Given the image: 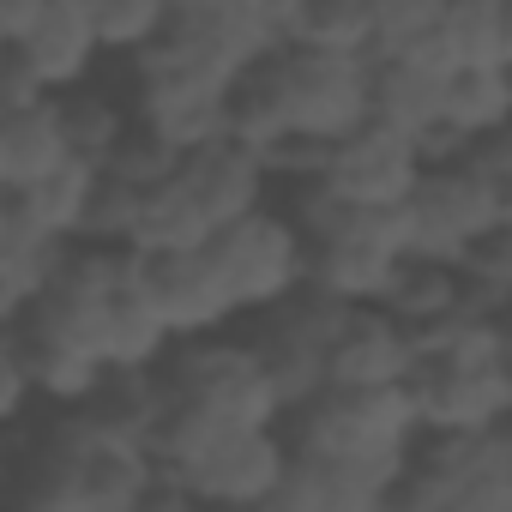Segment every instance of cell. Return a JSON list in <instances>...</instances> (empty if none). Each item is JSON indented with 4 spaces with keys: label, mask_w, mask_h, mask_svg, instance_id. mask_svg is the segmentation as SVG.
Listing matches in <instances>:
<instances>
[{
    "label": "cell",
    "mask_w": 512,
    "mask_h": 512,
    "mask_svg": "<svg viewBox=\"0 0 512 512\" xmlns=\"http://www.w3.org/2000/svg\"><path fill=\"white\" fill-rule=\"evenodd\" d=\"M175 13H272V0H175Z\"/></svg>",
    "instance_id": "29"
},
{
    "label": "cell",
    "mask_w": 512,
    "mask_h": 512,
    "mask_svg": "<svg viewBox=\"0 0 512 512\" xmlns=\"http://www.w3.org/2000/svg\"><path fill=\"white\" fill-rule=\"evenodd\" d=\"M211 260L223 266L241 314H266L278 302H290L296 290H308V229L296 223V211L260 205L241 223H229L223 235H211Z\"/></svg>",
    "instance_id": "8"
},
{
    "label": "cell",
    "mask_w": 512,
    "mask_h": 512,
    "mask_svg": "<svg viewBox=\"0 0 512 512\" xmlns=\"http://www.w3.org/2000/svg\"><path fill=\"white\" fill-rule=\"evenodd\" d=\"M446 133H458L464 145L512 127V67L506 61H482V67H458L446 85Z\"/></svg>",
    "instance_id": "20"
},
{
    "label": "cell",
    "mask_w": 512,
    "mask_h": 512,
    "mask_svg": "<svg viewBox=\"0 0 512 512\" xmlns=\"http://www.w3.org/2000/svg\"><path fill=\"white\" fill-rule=\"evenodd\" d=\"M410 223H416V253L464 266L488 235L512 223V193L476 157H446L428 163L422 187L410 193Z\"/></svg>",
    "instance_id": "7"
},
{
    "label": "cell",
    "mask_w": 512,
    "mask_h": 512,
    "mask_svg": "<svg viewBox=\"0 0 512 512\" xmlns=\"http://www.w3.org/2000/svg\"><path fill=\"white\" fill-rule=\"evenodd\" d=\"M470 157H476V163H482V169H488L506 193H512V127H500V133L476 139V145H470Z\"/></svg>",
    "instance_id": "27"
},
{
    "label": "cell",
    "mask_w": 512,
    "mask_h": 512,
    "mask_svg": "<svg viewBox=\"0 0 512 512\" xmlns=\"http://www.w3.org/2000/svg\"><path fill=\"white\" fill-rule=\"evenodd\" d=\"M440 25H446V0H374V61L428 49Z\"/></svg>",
    "instance_id": "25"
},
{
    "label": "cell",
    "mask_w": 512,
    "mask_h": 512,
    "mask_svg": "<svg viewBox=\"0 0 512 512\" xmlns=\"http://www.w3.org/2000/svg\"><path fill=\"white\" fill-rule=\"evenodd\" d=\"M284 434L296 452H314V458L404 470L428 428L404 380V386H320L308 404L284 416Z\"/></svg>",
    "instance_id": "4"
},
{
    "label": "cell",
    "mask_w": 512,
    "mask_h": 512,
    "mask_svg": "<svg viewBox=\"0 0 512 512\" xmlns=\"http://www.w3.org/2000/svg\"><path fill=\"white\" fill-rule=\"evenodd\" d=\"M49 13V0H0V37L7 43H25Z\"/></svg>",
    "instance_id": "28"
},
{
    "label": "cell",
    "mask_w": 512,
    "mask_h": 512,
    "mask_svg": "<svg viewBox=\"0 0 512 512\" xmlns=\"http://www.w3.org/2000/svg\"><path fill=\"white\" fill-rule=\"evenodd\" d=\"M350 308H356V302H338V296H326V290L308 284V290H296L290 302L253 314V320H260V326H253V344L266 350V362H272V374H278L290 410L308 404V398L326 386V356H332V338H338V326L350 320Z\"/></svg>",
    "instance_id": "11"
},
{
    "label": "cell",
    "mask_w": 512,
    "mask_h": 512,
    "mask_svg": "<svg viewBox=\"0 0 512 512\" xmlns=\"http://www.w3.org/2000/svg\"><path fill=\"white\" fill-rule=\"evenodd\" d=\"M37 398H43V392H37V374H31V362L19 356V344L7 338V356H0V422L19 428Z\"/></svg>",
    "instance_id": "26"
},
{
    "label": "cell",
    "mask_w": 512,
    "mask_h": 512,
    "mask_svg": "<svg viewBox=\"0 0 512 512\" xmlns=\"http://www.w3.org/2000/svg\"><path fill=\"white\" fill-rule=\"evenodd\" d=\"M7 49H19L55 97L85 91L91 73H97V61L109 55V49H103V31H97V19H91L85 0H49L43 25H37L25 43H7Z\"/></svg>",
    "instance_id": "15"
},
{
    "label": "cell",
    "mask_w": 512,
    "mask_h": 512,
    "mask_svg": "<svg viewBox=\"0 0 512 512\" xmlns=\"http://www.w3.org/2000/svg\"><path fill=\"white\" fill-rule=\"evenodd\" d=\"M235 85L217 67H205L199 55H187L175 37L151 43L145 55H133V85H127V109L139 121V133L163 139L169 151H205L217 139H229L235 127Z\"/></svg>",
    "instance_id": "5"
},
{
    "label": "cell",
    "mask_w": 512,
    "mask_h": 512,
    "mask_svg": "<svg viewBox=\"0 0 512 512\" xmlns=\"http://www.w3.org/2000/svg\"><path fill=\"white\" fill-rule=\"evenodd\" d=\"M464 296H470V290H464V266H446V260H428V253H416V260L398 272L386 308L404 314V320L422 332V326L446 320L452 308H464Z\"/></svg>",
    "instance_id": "21"
},
{
    "label": "cell",
    "mask_w": 512,
    "mask_h": 512,
    "mask_svg": "<svg viewBox=\"0 0 512 512\" xmlns=\"http://www.w3.org/2000/svg\"><path fill=\"white\" fill-rule=\"evenodd\" d=\"M374 121V61L368 55H338L314 43H278L253 73L235 85V139L260 145L266 157L278 145H338Z\"/></svg>",
    "instance_id": "2"
},
{
    "label": "cell",
    "mask_w": 512,
    "mask_h": 512,
    "mask_svg": "<svg viewBox=\"0 0 512 512\" xmlns=\"http://www.w3.org/2000/svg\"><path fill=\"white\" fill-rule=\"evenodd\" d=\"M181 181H187V193H193V205L205 211V223H211V235H223L229 223H241L247 211H260V205H272V157L260 151V145H247V139H217V145H205V151H187L181 157Z\"/></svg>",
    "instance_id": "14"
},
{
    "label": "cell",
    "mask_w": 512,
    "mask_h": 512,
    "mask_svg": "<svg viewBox=\"0 0 512 512\" xmlns=\"http://www.w3.org/2000/svg\"><path fill=\"white\" fill-rule=\"evenodd\" d=\"M97 193H103V169L85 163V157H73V163L55 169L49 181L19 187V193H7L0 205L19 211L25 223H37V229L55 235V241H85V235H91V217H97Z\"/></svg>",
    "instance_id": "18"
},
{
    "label": "cell",
    "mask_w": 512,
    "mask_h": 512,
    "mask_svg": "<svg viewBox=\"0 0 512 512\" xmlns=\"http://www.w3.org/2000/svg\"><path fill=\"white\" fill-rule=\"evenodd\" d=\"M446 85H452L446 67H428V61H410V55L374 61V115L428 139L446 121Z\"/></svg>",
    "instance_id": "19"
},
{
    "label": "cell",
    "mask_w": 512,
    "mask_h": 512,
    "mask_svg": "<svg viewBox=\"0 0 512 512\" xmlns=\"http://www.w3.org/2000/svg\"><path fill=\"white\" fill-rule=\"evenodd\" d=\"M422 362V338L386 302H356L332 338L326 386H404Z\"/></svg>",
    "instance_id": "13"
},
{
    "label": "cell",
    "mask_w": 512,
    "mask_h": 512,
    "mask_svg": "<svg viewBox=\"0 0 512 512\" xmlns=\"http://www.w3.org/2000/svg\"><path fill=\"white\" fill-rule=\"evenodd\" d=\"M67 103V127H73V151L85 157V163H97V169H109L115 163V151L133 139V109L127 103H115V97H103V91H67L61 97Z\"/></svg>",
    "instance_id": "23"
},
{
    "label": "cell",
    "mask_w": 512,
    "mask_h": 512,
    "mask_svg": "<svg viewBox=\"0 0 512 512\" xmlns=\"http://www.w3.org/2000/svg\"><path fill=\"white\" fill-rule=\"evenodd\" d=\"M145 260V278L175 326V344L187 338H217L241 320V302L223 278V266L211 260V241L205 247H175V253H139Z\"/></svg>",
    "instance_id": "12"
},
{
    "label": "cell",
    "mask_w": 512,
    "mask_h": 512,
    "mask_svg": "<svg viewBox=\"0 0 512 512\" xmlns=\"http://www.w3.org/2000/svg\"><path fill=\"white\" fill-rule=\"evenodd\" d=\"M428 434H482L512 422V362L506 356H434L422 350L410 374Z\"/></svg>",
    "instance_id": "9"
},
{
    "label": "cell",
    "mask_w": 512,
    "mask_h": 512,
    "mask_svg": "<svg viewBox=\"0 0 512 512\" xmlns=\"http://www.w3.org/2000/svg\"><path fill=\"white\" fill-rule=\"evenodd\" d=\"M284 43H314V49L374 61V0H308Z\"/></svg>",
    "instance_id": "22"
},
{
    "label": "cell",
    "mask_w": 512,
    "mask_h": 512,
    "mask_svg": "<svg viewBox=\"0 0 512 512\" xmlns=\"http://www.w3.org/2000/svg\"><path fill=\"white\" fill-rule=\"evenodd\" d=\"M73 247L79 241H55L37 223H25L19 211L0 205V308H7V320L31 314L55 290V278L73 260Z\"/></svg>",
    "instance_id": "17"
},
{
    "label": "cell",
    "mask_w": 512,
    "mask_h": 512,
    "mask_svg": "<svg viewBox=\"0 0 512 512\" xmlns=\"http://www.w3.org/2000/svg\"><path fill=\"white\" fill-rule=\"evenodd\" d=\"M157 488H163L157 446L97 398L61 410L19 464L25 512H133L157 506Z\"/></svg>",
    "instance_id": "1"
},
{
    "label": "cell",
    "mask_w": 512,
    "mask_h": 512,
    "mask_svg": "<svg viewBox=\"0 0 512 512\" xmlns=\"http://www.w3.org/2000/svg\"><path fill=\"white\" fill-rule=\"evenodd\" d=\"M422 175H428L422 139L380 115L344 133L338 145H326V163H320V187H332L350 205H410Z\"/></svg>",
    "instance_id": "10"
},
{
    "label": "cell",
    "mask_w": 512,
    "mask_h": 512,
    "mask_svg": "<svg viewBox=\"0 0 512 512\" xmlns=\"http://www.w3.org/2000/svg\"><path fill=\"white\" fill-rule=\"evenodd\" d=\"M500 37H506V67H512V0H500Z\"/></svg>",
    "instance_id": "30"
},
{
    "label": "cell",
    "mask_w": 512,
    "mask_h": 512,
    "mask_svg": "<svg viewBox=\"0 0 512 512\" xmlns=\"http://www.w3.org/2000/svg\"><path fill=\"white\" fill-rule=\"evenodd\" d=\"M169 380H175V410L211 428H284L290 404L284 386L266 362V350L247 338H187L169 350Z\"/></svg>",
    "instance_id": "6"
},
{
    "label": "cell",
    "mask_w": 512,
    "mask_h": 512,
    "mask_svg": "<svg viewBox=\"0 0 512 512\" xmlns=\"http://www.w3.org/2000/svg\"><path fill=\"white\" fill-rule=\"evenodd\" d=\"M308 229V284L338 302H386L398 272L416 260L410 205H350L320 181H302L290 199Z\"/></svg>",
    "instance_id": "3"
},
{
    "label": "cell",
    "mask_w": 512,
    "mask_h": 512,
    "mask_svg": "<svg viewBox=\"0 0 512 512\" xmlns=\"http://www.w3.org/2000/svg\"><path fill=\"white\" fill-rule=\"evenodd\" d=\"M97 31H103V49L109 55H145L151 43L169 37L175 25V0H85Z\"/></svg>",
    "instance_id": "24"
},
{
    "label": "cell",
    "mask_w": 512,
    "mask_h": 512,
    "mask_svg": "<svg viewBox=\"0 0 512 512\" xmlns=\"http://www.w3.org/2000/svg\"><path fill=\"white\" fill-rule=\"evenodd\" d=\"M73 157L79 151H73V127H67V103L61 97H43V103H25V109L0 115V187L7 193L49 181Z\"/></svg>",
    "instance_id": "16"
}]
</instances>
